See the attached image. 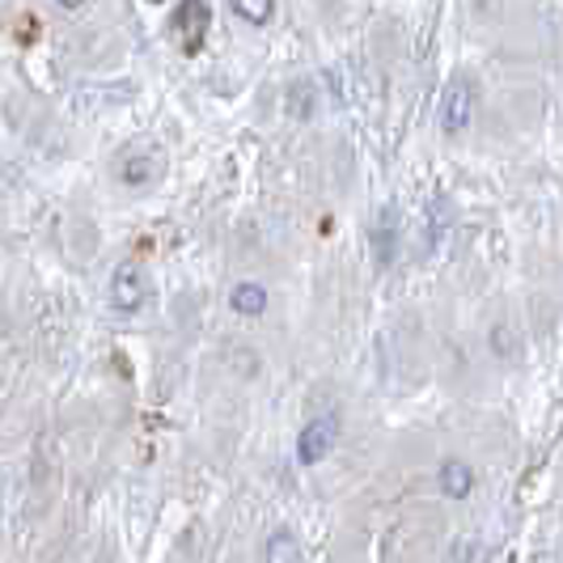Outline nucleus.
I'll use <instances>...</instances> for the list:
<instances>
[{
	"mask_svg": "<svg viewBox=\"0 0 563 563\" xmlns=\"http://www.w3.org/2000/svg\"><path fill=\"white\" fill-rule=\"evenodd\" d=\"M208 22H212L208 0H183V4L174 9L169 30H174V38H178V47H183L187 56H196L199 47H203V38H208Z\"/></svg>",
	"mask_w": 563,
	"mask_h": 563,
	"instance_id": "nucleus-1",
	"label": "nucleus"
},
{
	"mask_svg": "<svg viewBox=\"0 0 563 563\" xmlns=\"http://www.w3.org/2000/svg\"><path fill=\"white\" fill-rule=\"evenodd\" d=\"M111 301L119 313H136L148 301V276H144L141 263H119L111 276Z\"/></svg>",
	"mask_w": 563,
	"mask_h": 563,
	"instance_id": "nucleus-2",
	"label": "nucleus"
},
{
	"mask_svg": "<svg viewBox=\"0 0 563 563\" xmlns=\"http://www.w3.org/2000/svg\"><path fill=\"white\" fill-rule=\"evenodd\" d=\"M339 441V420L335 416H318L301 428V437H297V462L301 466H318V462H327V453L335 450Z\"/></svg>",
	"mask_w": 563,
	"mask_h": 563,
	"instance_id": "nucleus-3",
	"label": "nucleus"
},
{
	"mask_svg": "<svg viewBox=\"0 0 563 563\" xmlns=\"http://www.w3.org/2000/svg\"><path fill=\"white\" fill-rule=\"evenodd\" d=\"M471 119H475V93L466 81H453L441 98V107H437V123H441L445 136H462L471 128Z\"/></svg>",
	"mask_w": 563,
	"mask_h": 563,
	"instance_id": "nucleus-4",
	"label": "nucleus"
},
{
	"mask_svg": "<svg viewBox=\"0 0 563 563\" xmlns=\"http://www.w3.org/2000/svg\"><path fill=\"white\" fill-rule=\"evenodd\" d=\"M437 483H441V496H450V500H466V496L475 492V471H471L466 462L450 457V462L437 471Z\"/></svg>",
	"mask_w": 563,
	"mask_h": 563,
	"instance_id": "nucleus-5",
	"label": "nucleus"
},
{
	"mask_svg": "<svg viewBox=\"0 0 563 563\" xmlns=\"http://www.w3.org/2000/svg\"><path fill=\"white\" fill-rule=\"evenodd\" d=\"M229 306H233V313H242V318H258V313H267V288L254 280L233 284Z\"/></svg>",
	"mask_w": 563,
	"mask_h": 563,
	"instance_id": "nucleus-6",
	"label": "nucleus"
},
{
	"mask_svg": "<svg viewBox=\"0 0 563 563\" xmlns=\"http://www.w3.org/2000/svg\"><path fill=\"white\" fill-rule=\"evenodd\" d=\"M263 563H301V542L288 530H276L263 547Z\"/></svg>",
	"mask_w": 563,
	"mask_h": 563,
	"instance_id": "nucleus-7",
	"label": "nucleus"
},
{
	"mask_svg": "<svg viewBox=\"0 0 563 563\" xmlns=\"http://www.w3.org/2000/svg\"><path fill=\"white\" fill-rule=\"evenodd\" d=\"M233 13L251 26H267L276 18V0H233Z\"/></svg>",
	"mask_w": 563,
	"mask_h": 563,
	"instance_id": "nucleus-8",
	"label": "nucleus"
},
{
	"mask_svg": "<svg viewBox=\"0 0 563 563\" xmlns=\"http://www.w3.org/2000/svg\"><path fill=\"white\" fill-rule=\"evenodd\" d=\"M153 178H157V162L153 157H136V162L119 166V183H128V187H148Z\"/></svg>",
	"mask_w": 563,
	"mask_h": 563,
	"instance_id": "nucleus-9",
	"label": "nucleus"
},
{
	"mask_svg": "<svg viewBox=\"0 0 563 563\" xmlns=\"http://www.w3.org/2000/svg\"><path fill=\"white\" fill-rule=\"evenodd\" d=\"M377 258L390 263V212H382V229H377Z\"/></svg>",
	"mask_w": 563,
	"mask_h": 563,
	"instance_id": "nucleus-10",
	"label": "nucleus"
},
{
	"mask_svg": "<svg viewBox=\"0 0 563 563\" xmlns=\"http://www.w3.org/2000/svg\"><path fill=\"white\" fill-rule=\"evenodd\" d=\"M59 4H64V9H85L89 0H59Z\"/></svg>",
	"mask_w": 563,
	"mask_h": 563,
	"instance_id": "nucleus-11",
	"label": "nucleus"
},
{
	"mask_svg": "<svg viewBox=\"0 0 563 563\" xmlns=\"http://www.w3.org/2000/svg\"><path fill=\"white\" fill-rule=\"evenodd\" d=\"M148 4H162V0H148Z\"/></svg>",
	"mask_w": 563,
	"mask_h": 563,
	"instance_id": "nucleus-12",
	"label": "nucleus"
}]
</instances>
